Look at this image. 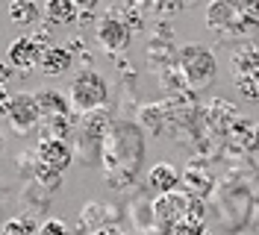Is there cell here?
I'll use <instances>...</instances> for the list:
<instances>
[{"instance_id": "6da1fadb", "label": "cell", "mask_w": 259, "mask_h": 235, "mask_svg": "<svg viewBox=\"0 0 259 235\" xmlns=\"http://www.w3.org/2000/svg\"><path fill=\"white\" fill-rule=\"evenodd\" d=\"M145 153H147L145 129L130 118H115L109 129L103 132V141H100L103 179L115 191H130L142 176Z\"/></svg>"}, {"instance_id": "7a4b0ae2", "label": "cell", "mask_w": 259, "mask_h": 235, "mask_svg": "<svg viewBox=\"0 0 259 235\" xmlns=\"http://www.w3.org/2000/svg\"><path fill=\"white\" fill-rule=\"evenodd\" d=\"M206 27L221 41H247L259 30V0H212Z\"/></svg>"}, {"instance_id": "3957f363", "label": "cell", "mask_w": 259, "mask_h": 235, "mask_svg": "<svg viewBox=\"0 0 259 235\" xmlns=\"http://www.w3.org/2000/svg\"><path fill=\"white\" fill-rule=\"evenodd\" d=\"M177 68L183 74V82L189 91H206L215 77H218V59L206 44L192 41V44H183L177 50Z\"/></svg>"}, {"instance_id": "277c9868", "label": "cell", "mask_w": 259, "mask_h": 235, "mask_svg": "<svg viewBox=\"0 0 259 235\" xmlns=\"http://www.w3.org/2000/svg\"><path fill=\"white\" fill-rule=\"evenodd\" d=\"M68 106L74 115H85L100 106H109V82L95 68H80L68 82Z\"/></svg>"}, {"instance_id": "5b68a950", "label": "cell", "mask_w": 259, "mask_h": 235, "mask_svg": "<svg viewBox=\"0 0 259 235\" xmlns=\"http://www.w3.org/2000/svg\"><path fill=\"white\" fill-rule=\"evenodd\" d=\"M215 197V212H218V220L227 232H239V226H244L250 220V212H253V197L250 191L242 185V182H221V185L212 191Z\"/></svg>"}, {"instance_id": "8992f818", "label": "cell", "mask_w": 259, "mask_h": 235, "mask_svg": "<svg viewBox=\"0 0 259 235\" xmlns=\"http://www.w3.org/2000/svg\"><path fill=\"white\" fill-rule=\"evenodd\" d=\"M95 38L97 44L103 47L106 53H124L133 41V30H130V24L124 21L121 15V9H106L103 15L97 18L95 24Z\"/></svg>"}, {"instance_id": "52a82bcc", "label": "cell", "mask_w": 259, "mask_h": 235, "mask_svg": "<svg viewBox=\"0 0 259 235\" xmlns=\"http://www.w3.org/2000/svg\"><path fill=\"white\" fill-rule=\"evenodd\" d=\"M6 124H9V129L15 132L18 138H27V135H32V132H38L41 115H38V106H35V97H32V91L12 94Z\"/></svg>"}, {"instance_id": "ba28073f", "label": "cell", "mask_w": 259, "mask_h": 235, "mask_svg": "<svg viewBox=\"0 0 259 235\" xmlns=\"http://www.w3.org/2000/svg\"><path fill=\"white\" fill-rule=\"evenodd\" d=\"M200 118H203V124L209 126V132H215V135H233V129L242 124L239 109L230 100H224V97H212L206 103V109L200 112Z\"/></svg>"}, {"instance_id": "9c48e42d", "label": "cell", "mask_w": 259, "mask_h": 235, "mask_svg": "<svg viewBox=\"0 0 259 235\" xmlns=\"http://www.w3.org/2000/svg\"><path fill=\"white\" fill-rule=\"evenodd\" d=\"M118 218H121L118 206L103 203V200H89V203L80 209V215H77V232L89 235V232H95V229H100V226L118 223Z\"/></svg>"}, {"instance_id": "30bf717a", "label": "cell", "mask_w": 259, "mask_h": 235, "mask_svg": "<svg viewBox=\"0 0 259 235\" xmlns=\"http://www.w3.org/2000/svg\"><path fill=\"white\" fill-rule=\"evenodd\" d=\"M41 50H45V47H38L30 35H18V38H12L9 47H6V62L12 65L18 74H30V71L38 68Z\"/></svg>"}, {"instance_id": "8fae6325", "label": "cell", "mask_w": 259, "mask_h": 235, "mask_svg": "<svg viewBox=\"0 0 259 235\" xmlns=\"http://www.w3.org/2000/svg\"><path fill=\"white\" fill-rule=\"evenodd\" d=\"M180 182H183V191L189 197H206V194L215 191V176H212L209 165L200 162V159L189 162V168L180 173Z\"/></svg>"}, {"instance_id": "7c38bea8", "label": "cell", "mask_w": 259, "mask_h": 235, "mask_svg": "<svg viewBox=\"0 0 259 235\" xmlns=\"http://www.w3.org/2000/svg\"><path fill=\"white\" fill-rule=\"evenodd\" d=\"M35 153H38V162L48 165L53 171L65 173V168L74 162V150L65 138H38L35 144Z\"/></svg>"}, {"instance_id": "4fadbf2b", "label": "cell", "mask_w": 259, "mask_h": 235, "mask_svg": "<svg viewBox=\"0 0 259 235\" xmlns=\"http://www.w3.org/2000/svg\"><path fill=\"white\" fill-rule=\"evenodd\" d=\"M230 65H233V77H247V74H259V41H239L230 53Z\"/></svg>"}, {"instance_id": "5bb4252c", "label": "cell", "mask_w": 259, "mask_h": 235, "mask_svg": "<svg viewBox=\"0 0 259 235\" xmlns=\"http://www.w3.org/2000/svg\"><path fill=\"white\" fill-rule=\"evenodd\" d=\"M74 68V56L65 44H50L41 50V59H38V71L48 74V77H59L65 71Z\"/></svg>"}, {"instance_id": "9a60e30c", "label": "cell", "mask_w": 259, "mask_h": 235, "mask_svg": "<svg viewBox=\"0 0 259 235\" xmlns=\"http://www.w3.org/2000/svg\"><path fill=\"white\" fill-rule=\"evenodd\" d=\"M127 218L133 223V229L139 235H150V229L156 226V218H153V200H147L145 194H136L127 203Z\"/></svg>"}, {"instance_id": "2e32d148", "label": "cell", "mask_w": 259, "mask_h": 235, "mask_svg": "<svg viewBox=\"0 0 259 235\" xmlns=\"http://www.w3.org/2000/svg\"><path fill=\"white\" fill-rule=\"evenodd\" d=\"M136 124L142 126L150 135H162L168 132V115H165V103L162 100H153V103H142L139 106V121Z\"/></svg>"}, {"instance_id": "e0dca14e", "label": "cell", "mask_w": 259, "mask_h": 235, "mask_svg": "<svg viewBox=\"0 0 259 235\" xmlns=\"http://www.w3.org/2000/svg\"><path fill=\"white\" fill-rule=\"evenodd\" d=\"M35 97V106H38V115L41 118H56V115H71V106H68V97L56 88H38L32 91Z\"/></svg>"}, {"instance_id": "ac0fdd59", "label": "cell", "mask_w": 259, "mask_h": 235, "mask_svg": "<svg viewBox=\"0 0 259 235\" xmlns=\"http://www.w3.org/2000/svg\"><path fill=\"white\" fill-rule=\"evenodd\" d=\"M177 185H180V171L171 162H156V165L147 171V188H153L156 194L174 191Z\"/></svg>"}, {"instance_id": "d6986e66", "label": "cell", "mask_w": 259, "mask_h": 235, "mask_svg": "<svg viewBox=\"0 0 259 235\" xmlns=\"http://www.w3.org/2000/svg\"><path fill=\"white\" fill-rule=\"evenodd\" d=\"M74 124H77V115H56V118H41L38 124V138H65L71 141L74 135Z\"/></svg>"}, {"instance_id": "ffe728a7", "label": "cell", "mask_w": 259, "mask_h": 235, "mask_svg": "<svg viewBox=\"0 0 259 235\" xmlns=\"http://www.w3.org/2000/svg\"><path fill=\"white\" fill-rule=\"evenodd\" d=\"M9 21L18 24V27H35L38 24V18H41V6L35 3V0H9Z\"/></svg>"}, {"instance_id": "44dd1931", "label": "cell", "mask_w": 259, "mask_h": 235, "mask_svg": "<svg viewBox=\"0 0 259 235\" xmlns=\"http://www.w3.org/2000/svg\"><path fill=\"white\" fill-rule=\"evenodd\" d=\"M41 15L48 24H77V6L71 3V0H45V6H41Z\"/></svg>"}, {"instance_id": "7402d4cb", "label": "cell", "mask_w": 259, "mask_h": 235, "mask_svg": "<svg viewBox=\"0 0 259 235\" xmlns=\"http://www.w3.org/2000/svg\"><path fill=\"white\" fill-rule=\"evenodd\" d=\"M50 191H45L41 185H35L32 179H27L24 185H21V203L27 206V212L30 215H38V212H48L50 209Z\"/></svg>"}, {"instance_id": "603a6c76", "label": "cell", "mask_w": 259, "mask_h": 235, "mask_svg": "<svg viewBox=\"0 0 259 235\" xmlns=\"http://www.w3.org/2000/svg\"><path fill=\"white\" fill-rule=\"evenodd\" d=\"M38 226H41V220L30 212H24V215H15V218L6 220L0 226V235H38Z\"/></svg>"}, {"instance_id": "cb8c5ba5", "label": "cell", "mask_w": 259, "mask_h": 235, "mask_svg": "<svg viewBox=\"0 0 259 235\" xmlns=\"http://www.w3.org/2000/svg\"><path fill=\"white\" fill-rule=\"evenodd\" d=\"M30 179L35 182V185H41L45 191H50V194H56V191L62 188V173L53 171V168H48V165H41V162H38V168L32 171Z\"/></svg>"}, {"instance_id": "d4e9b609", "label": "cell", "mask_w": 259, "mask_h": 235, "mask_svg": "<svg viewBox=\"0 0 259 235\" xmlns=\"http://www.w3.org/2000/svg\"><path fill=\"white\" fill-rule=\"evenodd\" d=\"M38 168V153H35V147H24V150H18L15 153V173L27 182L32 176V171Z\"/></svg>"}, {"instance_id": "484cf974", "label": "cell", "mask_w": 259, "mask_h": 235, "mask_svg": "<svg viewBox=\"0 0 259 235\" xmlns=\"http://www.w3.org/2000/svg\"><path fill=\"white\" fill-rule=\"evenodd\" d=\"M236 79V88L244 100L250 103H259V74H247V77H233Z\"/></svg>"}, {"instance_id": "4316f807", "label": "cell", "mask_w": 259, "mask_h": 235, "mask_svg": "<svg viewBox=\"0 0 259 235\" xmlns=\"http://www.w3.org/2000/svg\"><path fill=\"white\" fill-rule=\"evenodd\" d=\"M38 235H71V229H68V223L59 220V218H45L41 226H38Z\"/></svg>"}, {"instance_id": "83f0119b", "label": "cell", "mask_w": 259, "mask_h": 235, "mask_svg": "<svg viewBox=\"0 0 259 235\" xmlns=\"http://www.w3.org/2000/svg\"><path fill=\"white\" fill-rule=\"evenodd\" d=\"M27 35H30L38 47H50V44H53V41H50V27H48V24H35Z\"/></svg>"}, {"instance_id": "f1b7e54d", "label": "cell", "mask_w": 259, "mask_h": 235, "mask_svg": "<svg viewBox=\"0 0 259 235\" xmlns=\"http://www.w3.org/2000/svg\"><path fill=\"white\" fill-rule=\"evenodd\" d=\"M74 6H77V12H85V15H95V9H97V3L100 0H71Z\"/></svg>"}, {"instance_id": "f546056e", "label": "cell", "mask_w": 259, "mask_h": 235, "mask_svg": "<svg viewBox=\"0 0 259 235\" xmlns=\"http://www.w3.org/2000/svg\"><path fill=\"white\" fill-rule=\"evenodd\" d=\"M9 103H12V94L6 91V85H0V118L9 115Z\"/></svg>"}, {"instance_id": "4dcf8cb0", "label": "cell", "mask_w": 259, "mask_h": 235, "mask_svg": "<svg viewBox=\"0 0 259 235\" xmlns=\"http://www.w3.org/2000/svg\"><path fill=\"white\" fill-rule=\"evenodd\" d=\"M12 77H15V68L6 62V59H0V85H6Z\"/></svg>"}, {"instance_id": "1f68e13d", "label": "cell", "mask_w": 259, "mask_h": 235, "mask_svg": "<svg viewBox=\"0 0 259 235\" xmlns=\"http://www.w3.org/2000/svg\"><path fill=\"white\" fill-rule=\"evenodd\" d=\"M250 218H256V229H259V203L253 206V212H250Z\"/></svg>"}, {"instance_id": "d6a6232c", "label": "cell", "mask_w": 259, "mask_h": 235, "mask_svg": "<svg viewBox=\"0 0 259 235\" xmlns=\"http://www.w3.org/2000/svg\"><path fill=\"white\" fill-rule=\"evenodd\" d=\"M189 3H197V0H180V6H189Z\"/></svg>"}, {"instance_id": "836d02e7", "label": "cell", "mask_w": 259, "mask_h": 235, "mask_svg": "<svg viewBox=\"0 0 259 235\" xmlns=\"http://www.w3.org/2000/svg\"><path fill=\"white\" fill-rule=\"evenodd\" d=\"M0 150H3V135H0Z\"/></svg>"}, {"instance_id": "e575fe53", "label": "cell", "mask_w": 259, "mask_h": 235, "mask_svg": "<svg viewBox=\"0 0 259 235\" xmlns=\"http://www.w3.org/2000/svg\"><path fill=\"white\" fill-rule=\"evenodd\" d=\"M0 185H3V182H0Z\"/></svg>"}, {"instance_id": "d590c367", "label": "cell", "mask_w": 259, "mask_h": 235, "mask_svg": "<svg viewBox=\"0 0 259 235\" xmlns=\"http://www.w3.org/2000/svg\"><path fill=\"white\" fill-rule=\"evenodd\" d=\"M136 235H139V232H136Z\"/></svg>"}]
</instances>
